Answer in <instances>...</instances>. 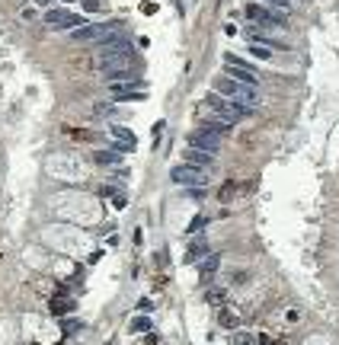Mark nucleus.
Here are the masks:
<instances>
[{
  "label": "nucleus",
  "instance_id": "nucleus-5",
  "mask_svg": "<svg viewBox=\"0 0 339 345\" xmlns=\"http://www.w3.org/2000/svg\"><path fill=\"white\" fill-rule=\"evenodd\" d=\"M189 147H195V150H205V153H218L221 150V137L218 134H211V131H205V128H195L192 134H189Z\"/></svg>",
  "mask_w": 339,
  "mask_h": 345
},
{
  "label": "nucleus",
  "instance_id": "nucleus-15",
  "mask_svg": "<svg viewBox=\"0 0 339 345\" xmlns=\"http://www.w3.org/2000/svg\"><path fill=\"white\" fill-rule=\"evenodd\" d=\"M218 265H221V259L218 256H205V262H202V281H208L214 272H218Z\"/></svg>",
  "mask_w": 339,
  "mask_h": 345
},
{
  "label": "nucleus",
  "instance_id": "nucleus-18",
  "mask_svg": "<svg viewBox=\"0 0 339 345\" xmlns=\"http://www.w3.org/2000/svg\"><path fill=\"white\" fill-rule=\"evenodd\" d=\"M231 345H256V335H250V332H234V335H231Z\"/></svg>",
  "mask_w": 339,
  "mask_h": 345
},
{
  "label": "nucleus",
  "instance_id": "nucleus-20",
  "mask_svg": "<svg viewBox=\"0 0 339 345\" xmlns=\"http://www.w3.org/2000/svg\"><path fill=\"white\" fill-rule=\"evenodd\" d=\"M71 307H74V300H64V297L51 300V310H55V313H64V310H71Z\"/></svg>",
  "mask_w": 339,
  "mask_h": 345
},
{
  "label": "nucleus",
  "instance_id": "nucleus-22",
  "mask_svg": "<svg viewBox=\"0 0 339 345\" xmlns=\"http://www.w3.org/2000/svg\"><path fill=\"white\" fill-rule=\"evenodd\" d=\"M186 195L198 202V198H205V186H186Z\"/></svg>",
  "mask_w": 339,
  "mask_h": 345
},
{
  "label": "nucleus",
  "instance_id": "nucleus-11",
  "mask_svg": "<svg viewBox=\"0 0 339 345\" xmlns=\"http://www.w3.org/2000/svg\"><path fill=\"white\" fill-rule=\"evenodd\" d=\"M109 131L116 141H122V147H125V153H132L135 150V134L128 131V128H122V125H109Z\"/></svg>",
  "mask_w": 339,
  "mask_h": 345
},
{
  "label": "nucleus",
  "instance_id": "nucleus-26",
  "mask_svg": "<svg viewBox=\"0 0 339 345\" xmlns=\"http://www.w3.org/2000/svg\"><path fill=\"white\" fill-rule=\"evenodd\" d=\"M256 345H272V339H269V335H259V339H256Z\"/></svg>",
  "mask_w": 339,
  "mask_h": 345
},
{
  "label": "nucleus",
  "instance_id": "nucleus-25",
  "mask_svg": "<svg viewBox=\"0 0 339 345\" xmlns=\"http://www.w3.org/2000/svg\"><path fill=\"white\" fill-rule=\"evenodd\" d=\"M83 10H90V13H96V10H99V0H83Z\"/></svg>",
  "mask_w": 339,
  "mask_h": 345
},
{
  "label": "nucleus",
  "instance_id": "nucleus-27",
  "mask_svg": "<svg viewBox=\"0 0 339 345\" xmlns=\"http://www.w3.org/2000/svg\"><path fill=\"white\" fill-rule=\"evenodd\" d=\"M39 4H42V7H48V4H51V0H39Z\"/></svg>",
  "mask_w": 339,
  "mask_h": 345
},
{
  "label": "nucleus",
  "instance_id": "nucleus-2",
  "mask_svg": "<svg viewBox=\"0 0 339 345\" xmlns=\"http://www.w3.org/2000/svg\"><path fill=\"white\" fill-rule=\"evenodd\" d=\"M112 32H119V23H83L80 29L71 32V39L74 42H102Z\"/></svg>",
  "mask_w": 339,
  "mask_h": 345
},
{
  "label": "nucleus",
  "instance_id": "nucleus-7",
  "mask_svg": "<svg viewBox=\"0 0 339 345\" xmlns=\"http://www.w3.org/2000/svg\"><path fill=\"white\" fill-rule=\"evenodd\" d=\"M228 77L237 83H247V86H256V74H253V64H228Z\"/></svg>",
  "mask_w": 339,
  "mask_h": 345
},
{
  "label": "nucleus",
  "instance_id": "nucleus-3",
  "mask_svg": "<svg viewBox=\"0 0 339 345\" xmlns=\"http://www.w3.org/2000/svg\"><path fill=\"white\" fill-rule=\"evenodd\" d=\"M170 179L176 186H205L208 172H202V166H192V163H179V166L170 169Z\"/></svg>",
  "mask_w": 339,
  "mask_h": 345
},
{
  "label": "nucleus",
  "instance_id": "nucleus-23",
  "mask_svg": "<svg viewBox=\"0 0 339 345\" xmlns=\"http://www.w3.org/2000/svg\"><path fill=\"white\" fill-rule=\"evenodd\" d=\"M250 51H253V55H256V58H269V55H272V51H269V48H263V45H253V48H250Z\"/></svg>",
  "mask_w": 339,
  "mask_h": 345
},
{
  "label": "nucleus",
  "instance_id": "nucleus-24",
  "mask_svg": "<svg viewBox=\"0 0 339 345\" xmlns=\"http://www.w3.org/2000/svg\"><path fill=\"white\" fill-rule=\"evenodd\" d=\"M205 227V218H195L192 224H189V234H195V230H202Z\"/></svg>",
  "mask_w": 339,
  "mask_h": 345
},
{
  "label": "nucleus",
  "instance_id": "nucleus-6",
  "mask_svg": "<svg viewBox=\"0 0 339 345\" xmlns=\"http://www.w3.org/2000/svg\"><path fill=\"white\" fill-rule=\"evenodd\" d=\"M45 23L51 26V29H80L83 26V16H77V13H67V10H48L45 13Z\"/></svg>",
  "mask_w": 339,
  "mask_h": 345
},
{
  "label": "nucleus",
  "instance_id": "nucleus-12",
  "mask_svg": "<svg viewBox=\"0 0 339 345\" xmlns=\"http://www.w3.org/2000/svg\"><path fill=\"white\" fill-rule=\"evenodd\" d=\"M202 128H205V131H211V134H228L231 128H234V122H231V118H224V115H218V118H208Z\"/></svg>",
  "mask_w": 339,
  "mask_h": 345
},
{
  "label": "nucleus",
  "instance_id": "nucleus-17",
  "mask_svg": "<svg viewBox=\"0 0 339 345\" xmlns=\"http://www.w3.org/2000/svg\"><path fill=\"white\" fill-rule=\"evenodd\" d=\"M128 329H132V332H151V320H147V316H135Z\"/></svg>",
  "mask_w": 339,
  "mask_h": 345
},
{
  "label": "nucleus",
  "instance_id": "nucleus-4",
  "mask_svg": "<svg viewBox=\"0 0 339 345\" xmlns=\"http://www.w3.org/2000/svg\"><path fill=\"white\" fill-rule=\"evenodd\" d=\"M205 102H208V106H211L214 112H218V115L231 118V122H240V118L250 112L247 106H240V102H231V99H224V96H214V93H211V96H208Z\"/></svg>",
  "mask_w": 339,
  "mask_h": 345
},
{
  "label": "nucleus",
  "instance_id": "nucleus-16",
  "mask_svg": "<svg viewBox=\"0 0 339 345\" xmlns=\"http://www.w3.org/2000/svg\"><path fill=\"white\" fill-rule=\"evenodd\" d=\"M224 297H228V291H224V288H211V291H205V300H208V304H214V307H221V304H224Z\"/></svg>",
  "mask_w": 339,
  "mask_h": 345
},
{
  "label": "nucleus",
  "instance_id": "nucleus-21",
  "mask_svg": "<svg viewBox=\"0 0 339 345\" xmlns=\"http://www.w3.org/2000/svg\"><path fill=\"white\" fill-rule=\"evenodd\" d=\"M263 4H272L279 13H288L291 10V0H263Z\"/></svg>",
  "mask_w": 339,
  "mask_h": 345
},
{
  "label": "nucleus",
  "instance_id": "nucleus-8",
  "mask_svg": "<svg viewBox=\"0 0 339 345\" xmlns=\"http://www.w3.org/2000/svg\"><path fill=\"white\" fill-rule=\"evenodd\" d=\"M240 86H247V83L231 80L228 74H224V77H214V90H218V93H224L228 99H234V96H237V93H240Z\"/></svg>",
  "mask_w": 339,
  "mask_h": 345
},
{
  "label": "nucleus",
  "instance_id": "nucleus-9",
  "mask_svg": "<svg viewBox=\"0 0 339 345\" xmlns=\"http://www.w3.org/2000/svg\"><path fill=\"white\" fill-rule=\"evenodd\" d=\"M182 157H186V163H192V166H214V157L211 153H205V150H195V147H186V153H182Z\"/></svg>",
  "mask_w": 339,
  "mask_h": 345
},
{
  "label": "nucleus",
  "instance_id": "nucleus-13",
  "mask_svg": "<svg viewBox=\"0 0 339 345\" xmlns=\"http://www.w3.org/2000/svg\"><path fill=\"white\" fill-rule=\"evenodd\" d=\"M205 256H208V243H205V240H195L182 259H186V262H198V259H205Z\"/></svg>",
  "mask_w": 339,
  "mask_h": 345
},
{
  "label": "nucleus",
  "instance_id": "nucleus-19",
  "mask_svg": "<svg viewBox=\"0 0 339 345\" xmlns=\"http://www.w3.org/2000/svg\"><path fill=\"white\" fill-rule=\"evenodd\" d=\"M106 195H112V205H116L119 211L128 205V195H125V192H112V189H106Z\"/></svg>",
  "mask_w": 339,
  "mask_h": 345
},
{
  "label": "nucleus",
  "instance_id": "nucleus-28",
  "mask_svg": "<svg viewBox=\"0 0 339 345\" xmlns=\"http://www.w3.org/2000/svg\"><path fill=\"white\" fill-rule=\"evenodd\" d=\"M64 4H74V0H64Z\"/></svg>",
  "mask_w": 339,
  "mask_h": 345
},
{
  "label": "nucleus",
  "instance_id": "nucleus-1",
  "mask_svg": "<svg viewBox=\"0 0 339 345\" xmlns=\"http://www.w3.org/2000/svg\"><path fill=\"white\" fill-rule=\"evenodd\" d=\"M243 13H247L256 26H269V29H272V26H275V29H285V26H288V16H285V13L269 10V7H259V4H247Z\"/></svg>",
  "mask_w": 339,
  "mask_h": 345
},
{
  "label": "nucleus",
  "instance_id": "nucleus-10",
  "mask_svg": "<svg viewBox=\"0 0 339 345\" xmlns=\"http://www.w3.org/2000/svg\"><path fill=\"white\" fill-rule=\"evenodd\" d=\"M119 160H122V150H116V147L93 150V163H99V166H116Z\"/></svg>",
  "mask_w": 339,
  "mask_h": 345
},
{
  "label": "nucleus",
  "instance_id": "nucleus-14",
  "mask_svg": "<svg viewBox=\"0 0 339 345\" xmlns=\"http://www.w3.org/2000/svg\"><path fill=\"white\" fill-rule=\"evenodd\" d=\"M218 323L224 326V329H237V326H240V316L234 313V310H228V307H221V310H218Z\"/></svg>",
  "mask_w": 339,
  "mask_h": 345
}]
</instances>
